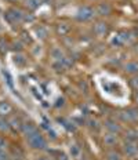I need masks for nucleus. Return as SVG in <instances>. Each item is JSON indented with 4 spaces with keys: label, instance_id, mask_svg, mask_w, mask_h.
<instances>
[{
    "label": "nucleus",
    "instance_id": "nucleus-1",
    "mask_svg": "<svg viewBox=\"0 0 138 160\" xmlns=\"http://www.w3.org/2000/svg\"><path fill=\"white\" fill-rule=\"evenodd\" d=\"M4 19L11 26H18L25 22V11L18 7H8L4 11Z\"/></svg>",
    "mask_w": 138,
    "mask_h": 160
},
{
    "label": "nucleus",
    "instance_id": "nucleus-2",
    "mask_svg": "<svg viewBox=\"0 0 138 160\" xmlns=\"http://www.w3.org/2000/svg\"><path fill=\"white\" fill-rule=\"evenodd\" d=\"M25 139H26L28 146L31 149H33V151H47V148H49V142H47L44 135L40 131H36L35 134L26 137Z\"/></svg>",
    "mask_w": 138,
    "mask_h": 160
},
{
    "label": "nucleus",
    "instance_id": "nucleus-3",
    "mask_svg": "<svg viewBox=\"0 0 138 160\" xmlns=\"http://www.w3.org/2000/svg\"><path fill=\"white\" fill-rule=\"evenodd\" d=\"M117 119L120 123H126V124H134L138 123V106L123 109L117 113Z\"/></svg>",
    "mask_w": 138,
    "mask_h": 160
},
{
    "label": "nucleus",
    "instance_id": "nucleus-4",
    "mask_svg": "<svg viewBox=\"0 0 138 160\" xmlns=\"http://www.w3.org/2000/svg\"><path fill=\"white\" fill-rule=\"evenodd\" d=\"M94 17H95V11H94L93 6L83 4V6H80V7L76 10L75 18L79 22H89V21H91Z\"/></svg>",
    "mask_w": 138,
    "mask_h": 160
},
{
    "label": "nucleus",
    "instance_id": "nucleus-5",
    "mask_svg": "<svg viewBox=\"0 0 138 160\" xmlns=\"http://www.w3.org/2000/svg\"><path fill=\"white\" fill-rule=\"evenodd\" d=\"M94 11H95V15L100 17V18H105V17H109L113 11V7L109 2H105V0H100L95 6H94Z\"/></svg>",
    "mask_w": 138,
    "mask_h": 160
},
{
    "label": "nucleus",
    "instance_id": "nucleus-6",
    "mask_svg": "<svg viewBox=\"0 0 138 160\" xmlns=\"http://www.w3.org/2000/svg\"><path fill=\"white\" fill-rule=\"evenodd\" d=\"M109 31H110V29H109V25H108L105 21H102V19L97 21L95 24H94V26H93V32H94V35H95L98 39L106 38V36L109 35Z\"/></svg>",
    "mask_w": 138,
    "mask_h": 160
},
{
    "label": "nucleus",
    "instance_id": "nucleus-7",
    "mask_svg": "<svg viewBox=\"0 0 138 160\" xmlns=\"http://www.w3.org/2000/svg\"><path fill=\"white\" fill-rule=\"evenodd\" d=\"M102 126L108 132H113V134H117V135L123 134V131H124L120 122L119 120H115V119H106Z\"/></svg>",
    "mask_w": 138,
    "mask_h": 160
},
{
    "label": "nucleus",
    "instance_id": "nucleus-8",
    "mask_svg": "<svg viewBox=\"0 0 138 160\" xmlns=\"http://www.w3.org/2000/svg\"><path fill=\"white\" fill-rule=\"evenodd\" d=\"M122 151L124 156H129V158H134L135 155H138V145L134 141H124L122 144Z\"/></svg>",
    "mask_w": 138,
    "mask_h": 160
},
{
    "label": "nucleus",
    "instance_id": "nucleus-9",
    "mask_svg": "<svg viewBox=\"0 0 138 160\" xmlns=\"http://www.w3.org/2000/svg\"><path fill=\"white\" fill-rule=\"evenodd\" d=\"M119 142H120L119 135L113 134V132H106V134L102 137V144H104V146H106V148H109V149L115 148V146L119 144Z\"/></svg>",
    "mask_w": 138,
    "mask_h": 160
},
{
    "label": "nucleus",
    "instance_id": "nucleus-10",
    "mask_svg": "<svg viewBox=\"0 0 138 160\" xmlns=\"http://www.w3.org/2000/svg\"><path fill=\"white\" fill-rule=\"evenodd\" d=\"M13 112H14V108H13V105L8 101H6V99L0 101V118L8 119L13 115Z\"/></svg>",
    "mask_w": 138,
    "mask_h": 160
},
{
    "label": "nucleus",
    "instance_id": "nucleus-11",
    "mask_svg": "<svg viewBox=\"0 0 138 160\" xmlns=\"http://www.w3.org/2000/svg\"><path fill=\"white\" fill-rule=\"evenodd\" d=\"M36 131H39V128H38V126L35 124V123H32V122H23V124H22V128H21V134L25 137H29V135H32V134H35Z\"/></svg>",
    "mask_w": 138,
    "mask_h": 160
},
{
    "label": "nucleus",
    "instance_id": "nucleus-12",
    "mask_svg": "<svg viewBox=\"0 0 138 160\" xmlns=\"http://www.w3.org/2000/svg\"><path fill=\"white\" fill-rule=\"evenodd\" d=\"M123 71L127 75L137 76L138 75V61H129L123 65Z\"/></svg>",
    "mask_w": 138,
    "mask_h": 160
},
{
    "label": "nucleus",
    "instance_id": "nucleus-13",
    "mask_svg": "<svg viewBox=\"0 0 138 160\" xmlns=\"http://www.w3.org/2000/svg\"><path fill=\"white\" fill-rule=\"evenodd\" d=\"M8 122H10V126H11L13 131H19V132H21V128H22L23 122L21 120L19 116H10Z\"/></svg>",
    "mask_w": 138,
    "mask_h": 160
},
{
    "label": "nucleus",
    "instance_id": "nucleus-14",
    "mask_svg": "<svg viewBox=\"0 0 138 160\" xmlns=\"http://www.w3.org/2000/svg\"><path fill=\"white\" fill-rule=\"evenodd\" d=\"M105 160H123V155L115 148L108 149L105 152Z\"/></svg>",
    "mask_w": 138,
    "mask_h": 160
},
{
    "label": "nucleus",
    "instance_id": "nucleus-15",
    "mask_svg": "<svg viewBox=\"0 0 138 160\" xmlns=\"http://www.w3.org/2000/svg\"><path fill=\"white\" fill-rule=\"evenodd\" d=\"M55 32H57V35H59V36H66L70 32V25L65 24V22H58V24L55 25Z\"/></svg>",
    "mask_w": 138,
    "mask_h": 160
},
{
    "label": "nucleus",
    "instance_id": "nucleus-16",
    "mask_svg": "<svg viewBox=\"0 0 138 160\" xmlns=\"http://www.w3.org/2000/svg\"><path fill=\"white\" fill-rule=\"evenodd\" d=\"M50 55H51V58L54 61H62L65 58V54H64L61 47H53L51 51H50Z\"/></svg>",
    "mask_w": 138,
    "mask_h": 160
},
{
    "label": "nucleus",
    "instance_id": "nucleus-17",
    "mask_svg": "<svg viewBox=\"0 0 138 160\" xmlns=\"http://www.w3.org/2000/svg\"><path fill=\"white\" fill-rule=\"evenodd\" d=\"M35 32H36V36H38L40 40H44V39H47V36H49V29H47L44 25H36Z\"/></svg>",
    "mask_w": 138,
    "mask_h": 160
},
{
    "label": "nucleus",
    "instance_id": "nucleus-18",
    "mask_svg": "<svg viewBox=\"0 0 138 160\" xmlns=\"http://www.w3.org/2000/svg\"><path fill=\"white\" fill-rule=\"evenodd\" d=\"M123 134H124V137H126L127 141H134V142H137V139H138V132H137L134 128H127V130H124Z\"/></svg>",
    "mask_w": 138,
    "mask_h": 160
},
{
    "label": "nucleus",
    "instance_id": "nucleus-19",
    "mask_svg": "<svg viewBox=\"0 0 138 160\" xmlns=\"http://www.w3.org/2000/svg\"><path fill=\"white\" fill-rule=\"evenodd\" d=\"M43 0H25V6L28 10H31V11H35V10H38L40 6H42Z\"/></svg>",
    "mask_w": 138,
    "mask_h": 160
},
{
    "label": "nucleus",
    "instance_id": "nucleus-20",
    "mask_svg": "<svg viewBox=\"0 0 138 160\" xmlns=\"http://www.w3.org/2000/svg\"><path fill=\"white\" fill-rule=\"evenodd\" d=\"M10 131H11V126H10L8 119L0 118V132L6 134V132H10Z\"/></svg>",
    "mask_w": 138,
    "mask_h": 160
},
{
    "label": "nucleus",
    "instance_id": "nucleus-21",
    "mask_svg": "<svg viewBox=\"0 0 138 160\" xmlns=\"http://www.w3.org/2000/svg\"><path fill=\"white\" fill-rule=\"evenodd\" d=\"M10 47H11V50H14V51H17V52H21L23 50V47H25V44L18 39V40H14L13 43H10Z\"/></svg>",
    "mask_w": 138,
    "mask_h": 160
},
{
    "label": "nucleus",
    "instance_id": "nucleus-22",
    "mask_svg": "<svg viewBox=\"0 0 138 160\" xmlns=\"http://www.w3.org/2000/svg\"><path fill=\"white\" fill-rule=\"evenodd\" d=\"M10 50V43L6 39H0V55H6Z\"/></svg>",
    "mask_w": 138,
    "mask_h": 160
},
{
    "label": "nucleus",
    "instance_id": "nucleus-23",
    "mask_svg": "<svg viewBox=\"0 0 138 160\" xmlns=\"http://www.w3.org/2000/svg\"><path fill=\"white\" fill-rule=\"evenodd\" d=\"M10 155H11V160H22L23 159V153L19 148H14L10 152Z\"/></svg>",
    "mask_w": 138,
    "mask_h": 160
},
{
    "label": "nucleus",
    "instance_id": "nucleus-24",
    "mask_svg": "<svg viewBox=\"0 0 138 160\" xmlns=\"http://www.w3.org/2000/svg\"><path fill=\"white\" fill-rule=\"evenodd\" d=\"M87 126H89V128L91 130V131H95V132L101 128V124L98 123V120L97 119H90L89 122H87Z\"/></svg>",
    "mask_w": 138,
    "mask_h": 160
},
{
    "label": "nucleus",
    "instance_id": "nucleus-25",
    "mask_svg": "<svg viewBox=\"0 0 138 160\" xmlns=\"http://www.w3.org/2000/svg\"><path fill=\"white\" fill-rule=\"evenodd\" d=\"M70 156L72 158H75V159H77L80 156V149H79V146L77 145H70Z\"/></svg>",
    "mask_w": 138,
    "mask_h": 160
},
{
    "label": "nucleus",
    "instance_id": "nucleus-26",
    "mask_svg": "<svg viewBox=\"0 0 138 160\" xmlns=\"http://www.w3.org/2000/svg\"><path fill=\"white\" fill-rule=\"evenodd\" d=\"M0 160H11V155L7 149H0Z\"/></svg>",
    "mask_w": 138,
    "mask_h": 160
},
{
    "label": "nucleus",
    "instance_id": "nucleus-27",
    "mask_svg": "<svg viewBox=\"0 0 138 160\" xmlns=\"http://www.w3.org/2000/svg\"><path fill=\"white\" fill-rule=\"evenodd\" d=\"M7 146H8V142L6 139V137L0 135V149H7Z\"/></svg>",
    "mask_w": 138,
    "mask_h": 160
},
{
    "label": "nucleus",
    "instance_id": "nucleus-28",
    "mask_svg": "<svg viewBox=\"0 0 138 160\" xmlns=\"http://www.w3.org/2000/svg\"><path fill=\"white\" fill-rule=\"evenodd\" d=\"M130 86H131V87H133L134 90H138V75L134 76V78L130 80Z\"/></svg>",
    "mask_w": 138,
    "mask_h": 160
},
{
    "label": "nucleus",
    "instance_id": "nucleus-29",
    "mask_svg": "<svg viewBox=\"0 0 138 160\" xmlns=\"http://www.w3.org/2000/svg\"><path fill=\"white\" fill-rule=\"evenodd\" d=\"M57 160H69V158L65 155V153H62V152H61V153L58 155V158H57Z\"/></svg>",
    "mask_w": 138,
    "mask_h": 160
},
{
    "label": "nucleus",
    "instance_id": "nucleus-30",
    "mask_svg": "<svg viewBox=\"0 0 138 160\" xmlns=\"http://www.w3.org/2000/svg\"><path fill=\"white\" fill-rule=\"evenodd\" d=\"M134 101H135V104L138 106V90H135V92H134Z\"/></svg>",
    "mask_w": 138,
    "mask_h": 160
},
{
    "label": "nucleus",
    "instance_id": "nucleus-31",
    "mask_svg": "<svg viewBox=\"0 0 138 160\" xmlns=\"http://www.w3.org/2000/svg\"><path fill=\"white\" fill-rule=\"evenodd\" d=\"M87 2H93V3H98L100 0H87Z\"/></svg>",
    "mask_w": 138,
    "mask_h": 160
},
{
    "label": "nucleus",
    "instance_id": "nucleus-32",
    "mask_svg": "<svg viewBox=\"0 0 138 160\" xmlns=\"http://www.w3.org/2000/svg\"><path fill=\"white\" fill-rule=\"evenodd\" d=\"M38 160H49V159H47V158H39Z\"/></svg>",
    "mask_w": 138,
    "mask_h": 160
},
{
    "label": "nucleus",
    "instance_id": "nucleus-33",
    "mask_svg": "<svg viewBox=\"0 0 138 160\" xmlns=\"http://www.w3.org/2000/svg\"><path fill=\"white\" fill-rule=\"evenodd\" d=\"M7 2H10V3H14V2H17V0H7Z\"/></svg>",
    "mask_w": 138,
    "mask_h": 160
},
{
    "label": "nucleus",
    "instance_id": "nucleus-34",
    "mask_svg": "<svg viewBox=\"0 0 138 160\" xmlns=\"http://www.w3.org/2000/svg\"><path fill=\"white\" fill-rule=\"evenodd\" d=\"M43 2H50V0H43Z\"/></svg>",
    "mask_w": 138,
    "mask_h": 160
},
{
    "label": "nucleus",
    "instance_id": "nucleus-35",
    "mask_svg": "<svg viewBox=\"0 0 138 160\" xmlns=\"http://www.w3.org/2000/svg\"><path fill=\"white\" fill-rule=\"evenodd\" d=\"M0 32H2V26H0Z\"/></svg>",
    "mask_w": 138,
    "mask_h": 160
}]
</instances>
